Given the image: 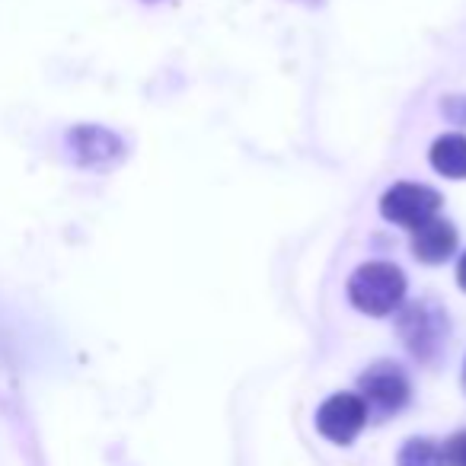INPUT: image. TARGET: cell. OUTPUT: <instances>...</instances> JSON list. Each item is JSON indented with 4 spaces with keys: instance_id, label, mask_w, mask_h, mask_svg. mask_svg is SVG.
Masks as SVG:
<instances>
[{
    "instance_id": "obj_4",
    "label": "cell",
    "mask_w": 466,
    "mask_h": 466,
    "mask_svg": "<svg viewBox=\"0 0 466 466\" xmlns=\"http://www.w3.org/2000/svg\"><path fill=\"white\" fill-rule=\"evenodd\" d=\"M438 211L441 195L431 186H421V182H396L380 198L383 218L396 227H406V230H419L421 224L438 218Z\"/></svg>"
},
{
    "instance_id": "obj_5",
    "label": "cell",
    "mask_w": 466,
    "mask_h": 466,
    "mask_svg": "<svg viewBox=\"0 0 466 466\" xmlns=\"http://www.w3.org/2000/svg\"><path fill=\"white\" fill-rule=\"evenodd\" d=\"M368 425V409L358 393H336L317 409V428L332 444H351Z\"/></svg>"
},
{
    "instance_id": "obj_9",
    "label": "cell",
    "mask_w": 466,
    "mask_h": 466,
    "mask_svg": "<svg viewBox=\"0 0 466 466\" xmlns=\"http://www.w3.org/2000/svg\"><path fill=\"white\" fill-rule=\"evenodd\" d=\"M400 466H444V457H441V447L428 438H412L402 444L400 451Z\"/></svg>"
},
{
    "instance_id": "obj_7",
    "label": "cell",
    "mask_w": 466,
    "mask_h": 466,
    "mask_svg": "<svg viewBox=\"0 0 466 466\" xmlns=\"http://www.w3.org/2000/svg\"><path fill=\"white\" fill-rule=\"evenodd\" d=\"M457 227L444 218H431L412 230V256L425 266H441L457 253Z\"/></svg>"
},
{
    "instance_id": "obj_10",
    "label": "cell",
    "mask_w": 466,
    "mask_h": 466,
    "mask_svg": "<svg viewBox=\"0 0 466 466\" xmlns=\"http://www.w3.org/2000/svg\"><path fill=\"white\" fill-rule=\"evenodd\" d=\"M444 466H466V431H457L444 447H441Z\"/></svg>"
},
{
    "instance_id": "obj_8",
    "label": "cell",
    "mask_w": 466,
    "mask_h": 466,
    "mask_svg": "<svg viewBox=\"0 0 466 466\" xmlns=\"http://www.w3.org/2000/svg\"><path fill=\"white\" fill-rule=\"evenodd\" d=\"M428 160H431L434 173L447 176V179H466V135L460 131L441 135L428 150Z\"/></svg>"
},
{
    "instance_id": "obj_2",
    "label": "cell",
    "mask_w": 466,
    "mask_h": 466,
    "mask_svg": "<svg viewBox=\"0 0 466 466\" xmlns=\"http://www.w3.org/2000/svg\"><path fill=\"white\" fill-rule=\"evenodd\" d=\"M400 339L419 361H434L441 351L447 349V336H451V319H447L444 307L438 300H412V304L400 307V319H396Z\"/></svg>"
},
{
    "instance_id": "obj_3",
    "label": "cell",
    "mask_w": 466,
    "mask_h": 466,
    "mask_svg": "<svg viewBox=\"0 0 466 466\" xmlns=\"http://www.w3.org/2000/svg\"><path fill=\"white\" fill-rule=\"evenodd\" d=\"M361 387V400H364V409H368V419H390L396 415L402 406L409 402L412 396V387H409V377L400 364L393 361H380L374 368H368L358 380Z\"/></svg>"
},
{
    "instance_id": "obj_1",
    "label": "cell",
    "mask_w": 466,
    "mask_h": 466,
    "mask_svg": "<svg viewBox=\"0 0 466 466\" xmlns=\"http://www.w3.org/2000/svg\"><path fill=\"white\" fill-rule=\"evenodd\" d=\"M349 300L368 317H390L406 304V275L393 262H364L349 279Z\"/></svg>"
},
{
    "instance_id": "obj_13",
    "label": "cell",
    "mask_w": 466,
    "mask_h": 466,
    "mask_svg": "<svg viewBox=\"0 0 466 466\" xmlns=\"http://www.w3.org/2000/svg\"><path fill=\"white\" fill-rule=\"evenodd\" d=\"M463 390H466V364H463Z\"/></svg>"
},
{
    "instance_id": "obj_12",
    "label": "cell",
    "mask_w": 466,
    "mask_h": 466,
    "mask_svg": "<svg viewBox=\"0 0 466 466\" xmlns=\"http://www.w3.org/2000/svg\"><path fill=\"white\" fill-rule=\"evenodd\" d=\"M457 285L466 291V253L460 256V262H457Z\"/></svg>"
},
{
    "instance_id": "obj_6",
    "label": "cell",
    "mask_w": 466,
    "mask_h": 466,
    "mask_svg": "<svg viewBox=\"0 0 466 466\" xmlns=\"http://www.w3.org/2000/svg\"><path fill=\"white\" fill-rule=\"evenodd\" d=\"M71 144V154L84 167H103V163L122 157V137L112 135L109 128H99V125H77V128L67 135Z\"/></svg>"
},
{
    "instance_id": "obj_11",
    "label": "cell",
    "mask_w": 466,
    "mask_h": 466,
    "mask_svg": "<svg viewBox=\"0 0 466 466\" xmlns=\"http://www.w3.org/2000/svg\"><path fill=\"white\" fill-rule=\"evenodd\" d=\"M444 116L453 125H466V96H451L444 99Z\"/></svg>"
}]
</instances>
